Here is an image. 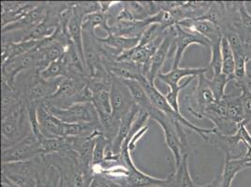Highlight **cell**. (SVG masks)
<instances>
[{"label": "cell", "mask_w": 251, "mask_h": 187, "mask_svg": "<svg viewBox=\"0 0 251 187\" xmlns=\"http://www.w3.org/2000/svg\"><path fill=\"white\" fill-rule=\"evenodd\" d=\"M147 114L150 115V118L155 120L161 126L165 138V143L174 156L175 166H179L184 156L187 155L186 150L188 148L187 135L183 130V125L177 121L170 119L167 115L158 111L156 107L150 110Z\"/></svg>", "instance_id": "cell-1"}, {"label": "cell", "mask_w": 251, "mask_h": 187, "mask_svg": "<svg viewBox=\"0 0 251 187\" xmlns=\"http://www.w3.org/2000/svg\"><path fill=\"white\" fill-rule=\"evenodd\" d=\"M45 165L43 156L29 161L2 164V176L7 178L15 187H36L37 178Z\"/></svg>", "instance_id": "cell-2"}, {"label": "cell", "mask_w": 251, "mask_h": 187, "mask_svg": "<svg viewBox=\"0 0 251 187\" xmlns=\"http://www.w3.org/2000/svg\"><path fill=\"white\" fill-rule=\"evenodd\" d=\"M31 134V125L25 102L11 115L2 118V149L13 145Z\"/></svg>", "instance_id": "cell-3"}, {"label": "cell", "mask_w": 251, "mask_h": 187, "mask_svg": "<svg viewBox=\"0 0 251 187\" xmlns=\"http://www.w3.org/2000/svg\"><path fill=\"white\" fill-rule=\"evenodd\" d=\"M88 78L81 74H72L63 78L57 91L45 103L60 109L77 104V96L86 86Z\"/></svg>", "instance_id": "cell-4"}, {"label": "cell", "mask_w": 251, "mask_h": 187, "mask_svg": "<svg viewBox=\"0 0 251 187\" xmlns=\"http://www.w3.org/2000/svg\"><path fill=\"white\" fill-rule=\"evenodd\" d=\"M36 47L30 52L1 64L2 83L11 86V88H15L16 80L19 75L37 69L40 62V53Z\"/></svg>", "instance_id": "cell-5"}, {"label": "cell", "mask_w": 251, "mask_h": 187, "mask_svg": "<svg viewBox=\"0 0 251 187\" xmlns=\"http://www.w3.org/2000/svg\"><path fill=\"white\" fill-rule=\"evenodd\" d=\"M42 156L40 140L34 135L27 136L21 141L2 149V164L29 161Z\"/></svg>", "instance_id": "cell-6"}, {"label": "cell", "mask_w": 251, "mask_h": 187, "mask_svg": "<svg viewBox=\"0 0 251 187\" xmlns=\"http://www.w3.org/2000/svg\"><path fill=\"white\" fill-rule=\"evenodd\" d=\"M45 105L52 115L56 116L64 123H67V124L100 123L98 112L92 103H79L65 109L56 108L54 106L46 104V103Z\"/></svg>", "instance_id": "cell-7"}, {"label": "cell", "mask_w": 251, "mask_h": 187, "mask_svg": "<svg viewBox=\"0 0 251 187\" xmlns=\"http://www.w3.org/2000/svg\"><path fill=\"white\" fill-rule=\"evenodd\" d=\"M112 115L116 120L121 119L136 107L132 95L125 82L121 79L113 77L110 90Z\"/></svg>", "instance_id": "cell-8"}, {"label": "cell", "mask_w": 251, "mask_h": 187, "mask_svg": "<svg viewBox=\"0 0 251 187\" xmlns=\"http://www.w3.org/2000/svg\"><path fill=\"white\" fill-rule=\"evenodd\" d=\"M176 37L175 42L176 53L174 56V61L172 68H179L180 63L183 59L184 53L189 46L193 44H198L202 47L211 49V42L195 32L188 31L187 29L181 27L179 24H176Z\"/></svg>", "instance_id": "cell-9"}, {"label": "cell", "mask_w": 251, "mask_h": 187, "mask_svg": "<svg viewBox=\"0 0 251 187\" xmlns=\"http://www.w3.org/2000/svg\"><path fill=\"white\" fill-rule=\"evenodd\" d=\"M181 27L187 29L188 31L195 32L207 39L211 44L214 42H220L222 40L223 32L218 24L204 18H196V19H187L184 21L179 22Z\"/></svg>", "instance_id": "cell-10"}, {"label": "cell", "mask_w": 251, "mask_h": 187, "mask_svg": "<svg viewBox=\"0 0 251 187\" xmlns=\"http://www.w3.org/2000/svg\"><path fill=\"white\" fill-rule=\"evenodd\" d=\"M38 120L42 135L45 138H62L65 137L64 123L52 115L43 102L38 108Z\"/></svg>", "instance_id": "cell-11"}, {"label": "cell", "mask_w": 251, "mask_h": 187, "mask_svg": "<svg viewBox=\"0 0 251 187\" xmlns=\"http://www.w3.org/2000/svg\"><path fill=\"white\" fill-rule=\"evenodd\" d=\"M104 67L112 77L121 79L123 81L135 80L140 82L145 77L144 68L133 63L115 60L105 63Z\"/></svg>", "instance_id": "cell-12"}, {"label": "cell", "mask_w": 251, "mask_h": 187, "mask_svg": "<svg viewBox=\"0 0 251 187\" xmlns=\"http://www.w3.org/2000/svg\"><path fill=\"white\" fill-rule=\"evenodd\" d=\"M152 24L150 17L144 21L115 22L110 27V32L116 36H121L130 39H141L147 27Z\"/></svg>", "instance_id": "cell-13"}, {"label": "cell", "mask_w": 251, "mask_h": 187, "mask_svg": "<svg viewBox=\"0 0 251 187\" xmlns=\"http://www.w3.org/2000/svg\"><path fill=\"white\" fill-rule=\"evenodd\" d=\"M208 71H210L208 66L205 68H172L169 72L159 73L156 80L165 83L168 87H171L179 85L180 81L184 80L185 78H197L200 75L206 74Z\"/></svg>", "instance_id": "cell-14"}, {"label": "cell", "mask_w": 251, "mask_h": 187, "mask_svg": "<svg viewBox=\"0 0 251 187\" xmlns=\"http://www.w3.org/2000/svg\"><path fill=\"white\" fill-rule=\"evenodd\" d=\"M251 162V157L231 158L230 156L225 155V164L220 176L219 187H231L233 179L240 171L249 168Z\"/></svg>", "instance_id": "cell-15"}, {"label": "cell", "mask_w": 251, "mask_h": 187, "mask_svg": "<svg viewBox=\"0 0 251 187\" xmlns=\"http://www.w3.org/2000/svg\"><path fill=\"white\" fill-rule=\"evenodd\" d=\"M139 108L135 107L132 109L127 115H126L120 121V125L118 128V132L116 134L115 140L113 142V153L115 155H120L122 145L125 142L126 138L129 135L133 122L136 118L137 115L139 114Z\"/></svg>", "instance_id": "cell-16"}, {"label": "cell", "mask_w": 251, "mask_h": 187, "mask_svg": "<svg viewBox=\"0 0 251 187\" xmlns=\"http://www.w3.org/2000/svg\"><path fill=\"white\" fill-rule=\"evenodd\" d=\"M174 171L172 174L171 187H202L196 185L190 176L189 166H188V154L183 157L181 164L175 166V161H172Z\"/></svg>", "instance_id": "cell-17"}, {"label": "cell", "mask_w": 251, "mask_h": 187, "mask_svg": "<svg viewBox=\"0 0 251 187\" xmlns=\"http://www.w3.org/2000/svg\"><path fill=\"white\" fill-rule=\"evenodd\" d=\"M124 82L126 84L127 88L129 89V92L132 95L134 103L139 108V110L148 113L150 110L154 108V105L152 104L149 96L147 95L146 92V89L144 88L142 83L135 80H129V81H124Z\"/></svg>", "instance_id": "cell-18"}, {"label": "cell", "mask_w": 251, "mask_h": 187, "mask_svg": "<svg viewBox=\"0 0 251 187\" xmlns=\"http://www.w3.org/2000/svg\"><path fill=\"white\" fill-rule=\"evenodd\" d=\"M97 39L99 42L113 48L120 54L122 52L132 50L133 48H135L139 45V42H140V39L125 38V37H121V36H116L112 33H108V36L105 38L97 37Z\"/></svg>", "instance_id": "cell-19"}, {"label": "cell", "mask_w": 251, "mask_h": 187, "mask_svg": "<svg viewBox=\"0 0 251 187\" xmlns=\"http://www.w3.org/2000/svg\"><path fill=\"white\" fill-rule=\"evenodd\" d=\"M100 27L104 29L107 33L110 32V23L109 18L106 13L101 11H97L94 13H90L84 16V23H83V30L84 31L94 33L96 28Z\"/></svg>", "instance_id": "cell-20"}, {"label": "cell", "mask_w": 251, "mask_h": 187, "mask_svg": "<svg viewBox=\"0 0 251 187\" xmlns=\"http://www.w3.org/2000/svg\"><path fill=\"white\" fill-rule=\"evenodd\" d=\"M221 54H222V73L234 80L235 58L234 53L225 36L221 40Z\"/></svg>", "instance_id": "cell-21"}, {"label": "cell", "mask_w": 251, "mask_h": 187, "mask_svg": "<svg viewBox=\"0 0 251 187\" xmlns=\"http://www.w3.org/2000/svg\"><path fill=\"white\" fill-rule=\"evenodd\" d=\"M62 57L56 61L50 63L44 70L40 71L42 79L46 81H53L68 76V70L63 61Z\"/></svg>", "instance_id": "cell-22"}, {"label": "cell", "mask_w": 251, "mask_h": 187, "mask_svg": "<svg viewBox=\"0 0 251 187\" xmlns=\"http://www.w3.org/2000/svg\"><path fill=\"white\" fill-rule=\"evenodd\" d=\"M226 99L228 104V117L230 121L237 125L245 122V115L241 102L240 95L233 96L226 94Z\"/></svg>", "instance_id": "cell-23"}, {"label": "cell", "mask_w": 251, "mask_h": 187, "mask_svg": "<svg viewBox=\"0 0 251 187\" xmlns=\"http://www.w3.org/2000/svg\"><path fill=\"white\" fill-rule=\"evenodd\" d=\"M231 81H233V79L224 75L223 73H221L220 75L212 76V78L209 79L210 87L215 94V97L217 100H221L226 96L225 89L228 83Z\"/></svg>", "instance_id": "cell-24"}, {"label": "cell", "mask_w": 251, "mask_h": 187, "mask_svg": "<svg viewBox=\"0 0 251 187\" xmlns=\"http://www.w3.org/2000/svg\"><path fill=\"white\" fill-rule=\"evenodd\" d=\"M211 60H210V71L212 76L220 75L222 73V54H221V41L211 44Z\"/></svg>", "instance_id": "cell-25"}, {"label": "cell", "mask_w": 251, "mask_h": 187, "mask_svg": "<svg viewBox=\"0 0 251 187\" xmlns=\"http://www.w3.org/2000/svg\"><path fill=\"white\" fill-rule=\"evenodd\" d=\"M110 90H101L93 94L92 104L94 105L97 112L112 114Z\"/></svg>", "instance_id": "cell-26"}, {"label": "cell", "mask_w": 251, "mask_h": 187, "mask_svg": "<svg viewBox=\"0 0 251 187\" xmlns=\"http://www.w3.org/2000/svg\"><path fill=\"white\" fill-rule=\"evenodd\" d=\"M124 6H125L126 9L129 11L130 14L133 16L134 20L144 21L147 18L151 17L144 2H137V1L124 2Z\"/></svg>", "instance_id": "cell-27"}, {"label": "cell", "mask_w": 251, "mask_h": 187, "mask_svg": "<svg viewBox=\"0 0 251 187\" xmlns=\"http://www.w3.org/2000/svg\"><path fill=\"white\" fill-rule=\"evenodd\" d=\"M240 99L245 115V124L251 123V87L249 85H241Z\"/></svg>", "instance_id": "cell-28"}, {"label": "cell", "mask_w": 251, "mask_h": 187, "mask_svg": "<svg viewBox=\"0 0 251 187\" xmlns=\"http://www.w3.org/2000/svg\"><path fill=\"white\" fill-rule=\"evenodd\" d=\"M238 15H239V23H235V26H239L242 32L247 31L251 33V13L248 10L245 2L238 3Z\"/></svg>", "instance_id": "cell-29"}, {"label": "cell", "mask_w": 251, "mask_h": 187, "mask_svg": "<svg viewBox=\"0 0 251 187\" xmlns=\"http://www.w3.org/2000/svg\"><path fill=\"white\" fill-rule=\"evenodd\" d=\"M147 130H148V126L147 125V126L143 127L141 130H139L134 135L126 138V140L128 142V150H129L130 152L134 151V149L136 148L137 143H138L139 140L142 139V137L147 133Z\"/></svg>", "instance_id": "cell-30"}, {"label": "cell", "mask_w": 251, "mask_h": 187, "mask_svg": "<svg viewBox=\"0 0 251 187\" xmlns=\"http://www.w3.org/2000/svg\"><path fill=\"white\" fill-rule=\"evenodd\" d=\"M88 187H112L109 182L105 179L104 177L97 175L93 177L90 185Z\"/></svg>", "instance_id": "cell-31"}, {"label": "cell", "mask_w": 251, "mask_h": 187, "mask_svg": "<svg viewBox=\"0 0 251 187\" xmlns=\"http://www.w3.org/2000/svg\"><path fill=\"white\" fill-rule=\"evenodd\" d=\"M244 47H245V54L247 57L248 62L251 61V42H244Z\"/></svg>", "instance_id": "cell-32"}, {"label": "cell", "mask_w": 251, "mask_h": 187, "mask_svg": "<svg viewBox=\"0 0 251 187\" xmlns=\"http://www.w3.org/2000/svg\"><path fill=\"white\" fill-rule=\"evenodd\" d=\"M110 185H111V187H119V186H117V185H115V184H112V183H109Z\"/></svg>", "instance_id": "cell-33"}, {"label": "cell", "mask_w": 251, "mask_h": 187, "mask_svg": "<svg viewBox=\"0 0 251 187\" xmlns=\"http://www.w3.org/2000/svg\"><path fill=\"white\" fill-rule=\"evenodd\" d=\"M250 167H251V163H250Z\"/></svg>", "instance_id": "cell-34"}]
</instances>
